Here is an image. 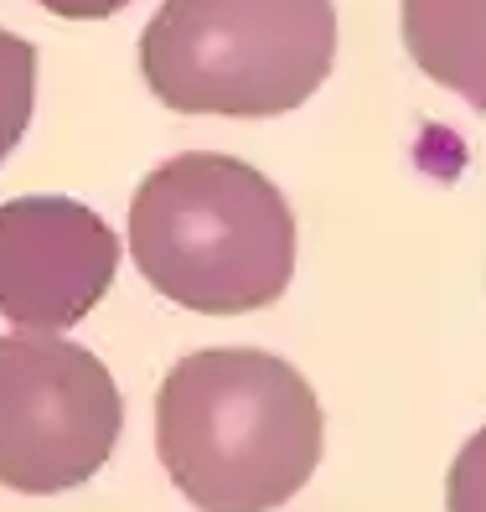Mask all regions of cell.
<instances>
[{
	"mask_svg": "<svg viewBox=\"0 0 486 512\" xmlns=\"http://www.w3.org/2000/svg\"><path fill=\"white\" fill-rule=\"evenodd\" d=\"M42 6L52 16H63V21H104L114 11H125L130 0H42Z\"/></svg>",
	"mask_w": 486,
	"mask_h": 512,
	"instance_id": "9",
	"label": "cell"
},
{
	"mask_svg": "<svg viewBox=\"0 0 486 512\" xmlns=\"http://www.w3.org/2000/svg\"><path fill=\"white\" fill-rule=\"evenodd\" d=\"M445 507L450 512H486V430H476L461 445V456L450 461Z\"/></svg>",
	"mask_w": 486,
	"mask_h": 512,
	"instance_id": "8",
	"label": "cell"
},
{
	"mask_svg": "<svg viewBox=\"0 0 486 512\" xmlns=\"http://www.w3.org/2000/svg\"><path fill=\"white\" fill-rule=\"evenodd\" d=\"M125 399L88 347L16 331L0 337V487L52 497L114 456Z\"/></svg>",
	"mask_w": 486,
	"mask_h": 512,
	"instance_id": "4",
	"label": "cell"
},
{
	"mask_svg": "<svg viewBox=\"0 0 486 512\" xmlns=\"http://www.w3.org/2000/svg\"><path fill=\"white\" fill-rule=\"evenodd\" d=\"M321 404L285 357L202 347L156 394V450L202 512H275L321 461Z\"/></svg>",
	"mask_w": 486,
	"mask_h": 512,
	"instance_id": "1",
	"label": "cell"
},
{
	"mask_svg": "<svg viewBox=\"0 0 486 512\" xmlns=\"http://www.w3.org/2000/svg\"><path fill=\"white\" fill-rule=\"evenodd\" d=\"M130 254L140 275L187 311H264L295 275V213L254 166L187 150L140 182Z\"/></svg>",
	"mask_w": 486,
	"mask_h": 512,
	"instance_id": "2",
	"label": "cell"
},
{
	"mask_svg": "<svg viewBox=\"0 0 486 512\" xmlns=\"http://www.w3.org/2000/svg\"><path fill=\"white\" fill-rule=\"evenodd\" d=\"M404 47L424 78L486 114V0H404Z\"/></svg>",
	"mask_w": 486,
	"mask_h": 512,
	"instance_id": "6",
	"label": "cell"
},
{
	"mask_svg": "<svg viewBox=\"0 0 486 512\" xmlns=\"http://www.w3.org/2000/svg\"><path fill=\"white\" fill-rule=\"evenodd\" d=\"M119 269L114 228L73 197L0 202V316L32 331L78 326Z\"/></svg>",
	"mask_w": 486,
	"mask_h": 512,
	"instance_id": "5",
	"label": "cell"
},
{
	"mask_svg": "<svg viewBox=\"0 0 486 512\" xmlns=\"http://www.w3.org/2000/svg\"><path fill=\"white\" fill-rule=\"evenodd\" d=\"M32 109H37V47L0 32V161L26 135Z\"/></svg>",
	"mask_w": 486,
	"mask_h": 512,
	"instance_id": "7",
	"label": "cell"
},
{
	"mask_svg": "<svg viewBox=\"0 0 486 512\" xmlns=\"http://www.w3.org/2000/svg\"><path fill=\"white\" fill-rule=\"evenodd\" d=\"M331 57V0H166L140 37V73L176 114L300 109L326 83Z\"/></svg>",
	"mask_w": 486,
	"mask_h": 512,
	"instance_id": "3",
	"label": "cell"
}]
</instances>
